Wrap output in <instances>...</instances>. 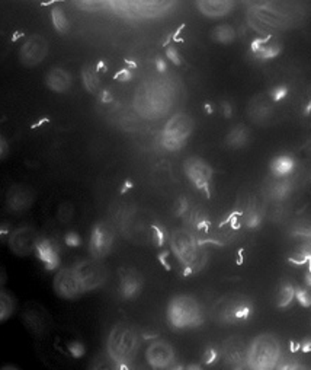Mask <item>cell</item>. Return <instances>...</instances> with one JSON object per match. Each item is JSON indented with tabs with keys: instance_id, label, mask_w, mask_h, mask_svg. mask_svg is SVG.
<instances>
[{
	"instance_id": "1",
	"label": "cell",
	"mask_w": 311,
	"mask_h": 370,
	"mask_svg": "<svg viewBox=\"0 0 311 370\" xmlns=\"http://www.w3.org/2000/svg\"><path fill=\"white\" fill-rule=\"evenodd\" d=\"M141 337L131 324L118 323L108 334L106 354L124 370H128L139 356Z\"/></svg>"
},
{
	"instance_id": "2",
	"label": "cell",
	"mask_w": 311,
	"mask_h": 370,
	"mask_svg": "<svg viewBox=\"0 0 311 370\" xmlns=\"http://www.w3.org/2000/svg\"><path fill=\"white\" fill-rule=\"evenodd\" d=\"M282 349L279 340L272 334L256 336L247 345L246 363L253 370H277Z\"/></svg>"
},
{
	"instance_id": "3",
	"label": "cell",
	"mask_w": 311,
	"mask_h": 370,
	"mask_svg": "<svg viewBox=\"0 0 311 370\" xmlns=\"http://www.w3.org/2000/svg\"><path fill=\"white\" fill-rule=\"evenodd\" d=\"M134 105L146 118H160L166 116L172 107V96L165 86L159 83H146L139 88L134 98Z\"/></svg>"
},
{
	"instance_id": "4",
	"label": "cell",
	"mask_w": 311,
	"mask_h": 370,
	"mask_svg": "<svg viewBox=\"0 0 311 370\" xmlns=\"http://www.w3.org/2000/svg\"><path fill=\"white\" fill-rule=\"evenodd\" d=\"M168 320L176 329H189L203 324V307L194 296L178 294L168 305Z\"/></svg>"
},
{
	"instance_id": "5",
	"label": "cell",
	"mask_w": 311,
	"mask_h": 370,
	"mask_svg": "<svg viewBox=\"0 0 311 370\" xmlns=\"http://www.w3.org/2000/svg\"><path fill=\"white\" fill-rule=\"evenodd\" d=\"M170 250L176 260L188 270H198L203 264V248L201 243L188 229H173L170 237Z\"/></svg>"
},
{
	"instance_id": "6",
	"label": "cell",
	"mask_w": 311,
	"mask_h": 370,
	"mask_svg": "<svg viewBox=\"0 0 311 370\" xmlns=\"http://www.w3.org/2000/svg\"><path fill=\"white\" fill-rule=\"evenodd\" d=\"M194 131V120L188 114H175L169 118L161 133V144L168 151H179Z\"/></svg>"
},
{
	"instance_id": "7",
	"label": "cell",
	"mask_w": 311,
	"mask_h": 370,
	"mask_svg": "<svg viewBox=\"0 0 311 370\" xmlns=\"http://www.w3.org/2000/svg\"><path fill=\"white\" fill-rule=\"evenodd\" d=\"M40 241L41 235L34 226L21 225L14 228L6 243L9 246V251L15 257L25 258L36 252Z\"/></svg>"
},
{
	"instance_id": "8",
	"label": "cell",
	"mask_w": 311,
	"mask_h": 370,
	"mask_svg": "<svg viewBox=\"0 0 311 370\" xmlns=\"http://www.w3.org/2000/svg\"><path fill=\"white\" fill-rule=\"evenodd\" d=\"M252 301L242 294H230L222 298L217 305V315L220 320L229 324L240 323L252 315Z\"/></svg>"
},
{
	"instance_id": "9",
	"label": "cell",
	"mask_w": 311,
	"mask_h": 370,
	"mask_svg": "<svg viewBox=\"0 0 311 370\" xmlns=\"http://www.w3.org/2000/svg\"><path fill=\"white\" fill-rule=\"evenodd\" d=\"M53 290L63 301H78L86 293L73 267L58 268L53 279Z\"/></svg>"
},
{
	"instance_id": "10",
	"label": "cell",
	"mask_w": 311,
	"mask_h": 370,
	"mask_svg": "<svg viewBox=\"0 0 311 370\" xmlns=\"http://www.w3.org/2000/svg\"><path fill=\"white\" fill-rule=\"evenodd\" d=\"M146 362L152 370H173L176 364V353L166 340H153L146 349Z\"/></svg>"
},
{
	"instance_id": "11",
	"label": "cell",
	"mask_w": 311,
	"mask_h": 370,
	"mask_svg": "<svg viewBox=\"0 0 311 370\" xmlns=\"http://www.w3.org/2000/svg\"><path fill=\"white\" fill-rule=\"evenodd\" d=\"M36 200L35 190L28 184H12L5 193V207L12 215L28 212Z\"/></svg>"
},
{
	"instance_id": "12",
	"label": "cell",
	"mask_w": 311,
	"mask_h": 370,
	"mask_svg": "<svg viewBox=\"0 0 311 370\" xmlns=\"http://www.w3.org/2000/svg\"><path fill=\"white\" fill-rule=\"evenodd\" d=\"M18 56L21 65L28 69L41 65L48 56V40L41 34L27 36L19 47Z\"/></svg>"
},
{
	"instance_id": "13",
	"label": "cell",
	"mask_w": 311,
	"mask_h": 370,
	"mask_svg": "<svg viewBox=\"0 0 311 370\" xmlns=\"http://www.w3.org/2000/svg\"><path fill=\"white\" fill-rule=\"evenodd\" d=\"M84 292H92L101 287L106 280L105 267L96 260H82L73 265Z\"/></svg>"
},
{
	"instance_id": "14",
	"label": "cell",
	"mask_w": 311,
	"mask_h": 370,
	"mask_svg": "<svg viewBox=\"0 0 311 370\" xmlns=\"http://www.w3.org/2000/svg\"><path fill=\"white\" fill-rule=\"evenodd\" d=\"M22 323L32 336H44L51 325V318H49L48 311L45 307L36 302H30L23 306L22 314Z\"/></svg>"
},
{
	"instance_id": "15",
	"label": "cell",
	"mask_w": 311,
	"mask_h": 370,
	"mask_svg": "<svg viewBox=\"0 0 311 370\" xmlns=\"http://www.w3.org/2000/svg\"><path fill=\"white\" fill-rule=\"evenodd\" d=\"M183 171L186 178L200 190H207L211 179H213V168L203 157L191 156L186 159L183 164Z\"/></svg>"
},
{
	"instance_id": "16",
	"label": "cell",
	"mask_w": 311,
	"mask_h": 370,
	"mask_svg": "<svg viewBox=\"0 0 311 370\" xmlns=\"http://www.w3.org/2000/svg\"><path fill=\"white\" fill-rule=\"evenodd\" d=\"M112 245H114V230H112V228L108 224H104V221L96 224L92 229L89 242L92 255L96 260L97 258L106 257L112 250Z\"/></svg>"
},
{
	"instance_id": "17",
	"label": "cell",
	"mask_w": 311,
	"mask_h": 370,
	"mask_svg": "<svg viewBox=\"0 0 311 370\" xmlns=\"http://www.w3.org/2000/svg\"><path fill=\"white\" fill-rule=\"evenodd\" d=\"M221 357L231 367L246 363L247 344L240 337H230L221 345Z\"/></svg>"
},
{
	"instance_id": "18",
	"label": "cell",
	"mask_w": 311,
	"mask_h": 370,
	"mask_svg": "<svg viewBox=\"0 0 311 370\" xmlns=\"http://www.w3.org/2000/svg\"><path fill=\"white\" fill-rule=\"evenodd\" d=\"M143 277L134 268H122L119 271V293L124 299L131 301L141 293Z\"/></svg>"
},
{
	"instance_id": "19",
	"label": "cell",
	"mask_w": 311,
	"mask_h": 370,
	"mask_svg": "<svg viewBox=\"0 0 311 370\" xmlns=\"http://www.w3.org/2000/svg\"><path fill=\"white\" fill-rule=\"evenodd\" d=\"M71 73L65 67L54 66L49 69L45 75L47 88L56 94H66L71 88Z\"/></svg>"
},
{
	"instance_id": "20",
	"label": "cell",
	"mask_w": 311,
	"mask_h": 370,
	"mask_svg": "<svg viewBox=\"0 0 311 370\" xmlns=\"http://www.w3.org/2000/svg\"><path fill=\"white\" fill-rule=\"evenodd\" d=\"M196 8L204 17L221 18L230 14L234 3L229 2V0H201V2L196 3Z\"/></svg>"
},
{
	"instance_id": "21",
	"label": "cell",
	"mask_w": 311,
	"mask_h": 370,
	"mask_svg": "<svg viewBox=\"0 0 311 370\" xmlns=\"http://www.w3.org/2000/svg\"><path fill=\"white\" fill-rule=\"evenodd\" d=\"M252 53L259 58H273L281 53V44L272 35H266L264 39H257L252 43Z\"/></svg>"
},
{
	"instance_id": "22",
	"label": "cell",
	"mask_w": 311,
	"mask_h": 370,
	"mask_svg": "<svg viewBox=\"0 0 311 370\" xmlns=\"http://www.w3.org/2000/svg\"><path fill=\"white\" fill-rule=\"evenodd\" d=\"M35 254L45 264V267H48L49 270L56 268L60 263V250H58V246L56 245V242L51 239L41 238V241L38 243V248H36Z\"/></svg>"
},
{
	"instance_id": "23",
	"label": "cell",
	"mask_w": 311,
	"mask_h": 370,
	"mask_svg": "<svg viewBox=\"0 0 311 370\" xmlns=\"http://www.w3.org/2000/svg\"><path fill=\"white\" fill-rule=\"evenodd\" d=\"M262 215H264V208L260 206V203L252 197V199H249L247 203L244 204V210L242 215V221L243 225L249 229L257 228L260 225V221H262Z\"/></svg>"
},
{
	"instance_id": "24",
	"label": "cell",
	"mask_w": 311,
	"mask_h": 370,
	"mask_svg": "<svg viewBox=\"0 0 311 370\" xmlns=\"http://www.w3.org/2000/svg\"><path fill=\"white\" fill-rule=\"evenodd\" d=\"M272 114V105L266 100L265 96H256L253 101H251V105H249V117L256 124H260V122H265Z\"/></svg>"
},
{
	"instance_id": "25",
	"label": "cell",
	"mask_w": 311,
	"mask_h": 370,
	"mask_svg": "<svg viewBox=\"0 0 311 370\" xmlns=\"http://www.w3.org/2000/svg\"><path fill=\"white\" fill-rule=\"evenodd\" d=\"M18 311L16 296L8 289H0V325L8 323Z\"/></svg>"
},
{
	"instance_id": "26",
	"label": "cell",
	"mask_w": 311,
	"mask_h": 370,
	"mask_svg": "<svg viewBox=\"0 0 311 370\" xmlns=\"http://www.w3.org/2000/svg\"><path fill=\"white\" fill-rule=\"evenodd\" d=\"M249 138H251V133L246 126H235L227 134V144L233 149H239L249 142Z\"/></svg>"
},
{
	"instance_id": "27",
	"label": "cell",
	"mask_w": 311,
	"mask_h": 370,
	"mask_svg": "<svg viewBox=\"0 0 311 370\" xmlns=\"http://www.w3.org/2000/svg\"><path fill=\"white\" fill-rule=\"evenodd\" d=\"M82 82L86 91L96 94L101 88V79L97 76V72L92 66H84L82 70Z\"/></svg>"
},
{
	"instance_id": "28",
	"label": "cell",
	"mask_w": 311,
	"mask_h": 370,
	"mask_svg": "<svg viewBox=\"0 0 311 370\" xmlns=\"http://www.w3.org/2000/svg\"><path fill=\"white\" fill-rule=\"evenodd\" d=\"M270 169L277 178H282L285 175H288L294 169V160L288 156H278L272 160Z\"/></svg>"
},
{
	"instance_id": "29",
	"label": "cell",
	"mask_w": 311,
	"mask_h": 370,
	"mask_svg": "<svg viewBox=\"0 0 311 370\" xmlns=\"http://www.w3.org/2000/svg\"><path fill=\"white\" fill-rule=\"evenodd\" d=\"M51 21H53V25H54L56 31H58L60 34H66L70 30V22H69V18L66 15V12L63 10V8H60V6L53 8Z\"/></svg>"
},
{
	"instance_id": "30",
	"label": "cell",
	"mask_w": 311,
	"mask_h": 370,
	"mask_svg": "<svg viewBox=\"0 0 311 370\" xmlns=\"http://www.w3.org/2000/svg\"><path fill=\"white\" fill-rule=\"evenodd\" d=\"M235 39V31L230 25H218L213 31V40L220 44H230Z\"/></svg>"
},
{
	"instance_id": "31",
	"label": "cell",
	"mask_w": 311,
	"mask_h": 370,
	"mask_svg": "<svg viewBox=\"0 0 311 370\" xmlns=\"http://www.w3.org/2000/svg\"><path fill=\"white\" fill-rule=\"evenodd\" d=\"M91 370H124V369L118 363L112 360L106 353H104L101 356H97L92 362Z\"/></svg>"
},
{
	"instance_id": "32",
	"label": "cell",
	"mask_w": 311,
	"mask_h": 370,
	"mask_svg": "<svg viewBox=\"0 0 311 370\" xmlns=\"http://www.w3.org/2000/svg\"><path fill=\"white\" fill-rule=\"evenodd\" d=\"M295 299V287L292 285H284L277 296V306L287 307Z\"/></svg>"
},
{
	"instance_id": "33",
	"label": "cell",
	"mask_w": 311,
	"mask_h": 370,
	"mask_svg": "<svg viewBox=\"0 0 311 370\" xmlns=\"http://www.w3.org/2000/svg\"><path fill=\"white\" fill-rule=\"evenodd\" d=\"M290 191V182L287 181H273L270 185V195L273 199H282Z\"/></svg>"
},
{
	"instance_id": "34",
	"label": "cell",
	"mask_w": 311,
	"mask_h": 370,
	"mask_svg": "<svg viewBox=\"0 0 311 370\" xmlns=\"http://www.w3.org/2000/svg\"><path fill=\"white\" fill-rule=\"evenodd\" d=\"M12 230L14 228H12L10 221L5 217H0V242H8Z\"/></svg>"
},
{
	"instance_id": "35",
	"label": "cell",
	"mask_w": 311,
	"mask_h": 370,
	"mask_svg": "<svg viewBox=\"0 0 311 370\" xmlns=\"http://www.w3.org/2000/svg\"><path fill=\"white\" fill-rule=\"evenodd\" d=\"M295 299L304 307L311 306V294L306 289H295Z\"/></svg>"
},
{
	"instance_id": "36",
	"label": "cell",
	"mask_w": 311,
	"mask_h": 370,
	"mask_svg": "<svg viewBox=\"0 0 311 370\" xmlns=\"http://www.w3.org/2000/svg\"><path fill=\"white\" fill-rule=\"evenodd\" d=\"M8 151H9L8 142L5 140L3 135H0V160H2L8 155Z\"/></svg>"
},
{
	"instance_id": "37",
	"label": "cell",
	"mask_w": 311,
	"mask_h": 370,
	"mask_svg": "<svg viewBox=\"0 0 311 370\" xmlns=\"http://www.w3.org/2000/svg\"><path fill=\"white\" fill-rule=\"evenodd\" d=\"M285 95H287V89H285V88H279V89H277L275 92H272V100H273V101H279V100H282V98H284Z\"/></svg>"
},
{
	"instance_id": "38",
	"label": "cell",
	"mask_w": 311,
	"mask_h": 370,
	"mask_svg": "<svg viewBox=\"0 0 311 370\" xmlns=\"http://www.w3.org/2000/svg\"><path fill=\"white\" fill-rule=\"evenodd\" d=\"M6 281H8V273L5 267L0 265V289H3L6 286Z\"/></svg>"
},
{
	"instance_id": "39",
	"label": "cell",
	"mask_w": 311,
	"mask_h": 370,
	"mask_svg": "<svg viewBox=\"0 0 311 370\" xmlns=\"http://www.w3.org/2000/svg\"><path fill=\"white\" fill-rule=\"evenodd\" d=\"M217 359V351L216 350H208L205 354V363H213Z\"/></svg>"
},
{
	"instance_id": "40",
	"label": "cell",
	"mask_w": 311,
	"mask_h": 370,
	"mask_svg": "<svg viewBox=\"0 0 311 370\" xmlns=\"http://www.w3.org/2000/svg\"><path fill=\"white\" fill-rule=\"evenodd\" d=\"M233 370H253V369L249 366L247 363H243V364H239V366H234Z\"/></svg>"
},
{
	"instance_id": "41",
	"label": "cell",
	"mask_w": 311,
	"mask_h": 370,
	"mask_svg": "<svg viewBox=\"0 0 311 370\" xmlns=\"http://www.w3.org/2000/svg\"><path fill=\"white\" fill-rule=\"evenodd\" d=\"M169 57L173 60V61H175V63H179V58H178V53L175 52V50H169Z\"/></svg>"
},
{
	"instance_id": "42",
	"label": "cell",
	"mask_w": 311,
	"mask_h": 370,
	"mask_svg": "<svg viewBox=\"0 0 311 370\" xmlns=\"http://www.w3.org/2000/svg\"><path fill=\"white\" fill-rule=\"evenodd\" d=\"M304 353H307V351H310L311 350V341H307V342H304L303 345H301V347H300Z\"/></svg>"
},
{
	"instance_id": "43",
	"label": "cell",
	"mask_w": 311,
	"mask_h": 370,
	"mask_svg": "<svg viewBox=\"0 0 311 370\" xmlns=\"http://www.w3.org/2000/svg\"><path fill=\"white\" fill-rule=\"evenodd\" d=\"M0 370H21V369L18 366H15V364H6L3 367H0Z\"/></svg>"
},
{
	"instance_id": "44",
	"label": "cell",
	"mask_w": 311,
	"mask_h": 370,
	"mask_svg": "<svg viewBox=\"0 0 311 370\" xmlns=\"http://www.w3.org/2000/svg\"><path fill=\"white\" fill-rule=\"evenodd\" d=\"M128 370H152V369L148 367V366H147V367H144V366H135V364H133V366H131Z\"/></svg>"
},
{
	"instance_id": "45",
	"label": "cell",
	"mask_w": 311,
	"mask_h": 370,
	"mask_svg": "<svg viewBox=\"0 0 311 370\" xmlns=\"http://www.w3.org/2000/svg\"><path fill=\"white\" fill-rule=\"evenodd\" d=\"M306 283H307V286H308V287H311V271H310V273H308L307 277H306Z\"/></svg>"
},
{
	"instance_id": "46",
	"label": "cell",
	"mask_w": 311,
	"mask_h": 370,
	"mask_svg": "<svg viewBox=\"0 0 311 370\" xmlns=\"http://www.w3.org/2000/svg\"><path fill=\"white\" fill-rule=\"evenodd\" d=\"M186 370H204L201 366H196V364H194V366H189L188 369H186Z\"/></svg>"
}]
</instances>
